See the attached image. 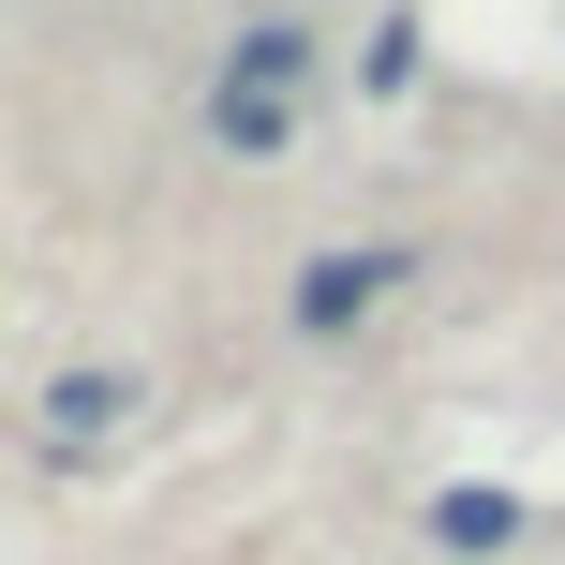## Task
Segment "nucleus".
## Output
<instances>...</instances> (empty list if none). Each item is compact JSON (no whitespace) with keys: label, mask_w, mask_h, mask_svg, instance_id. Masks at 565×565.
I'll use <instances>...</instances> for the list:
<instances>
[{"label":"nucleus","mask_w":565,"mask_h":565,"mask_svg":"<svg viewBox=\"0 0 565 565\" xmlns=\"http://www.w3.org/2000/svg\"><path fill=\"white\" fill-rule=\"evenodd\" d=\"M372 282H387V254H328V268L298 282V328H342V312H358Z\"/></svg>","instance_id":"1"}]
</instances>
